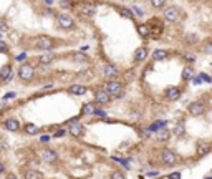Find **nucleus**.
<instances>
[{"label": "nucleus", "instance_id": "nucleus-21", "mask_svg": "<svg viewBox=\"0 0 212 179\" xmlns=\"http://www.w3.org/2000/svg\"><path fill=\"white\" fill-rule=\"evenodd\" d=\"M157 140H159V141H167V140H169V131H167L166 128L157 129Z\"/></svg>", "mask_w": 212, "mask_h": 179}, {"label": "nucleus", "instance_id": "nucleus-38", "mask_svg": "<svg viewBox=\"0 0 212 179\" xmlns=\"http://www.w3.org/2000/svg\"><path fill=\"white\" fill-rule=\"evenodd\" d=\"M63 134H65V131H63V129H60V131H56V133H55V138H60V136H63Z\"/></svg>", "mask_w": 212, "mask_h": 179}, {"label": "nucleus", "instance_id": "nucleus-26", "mask_svg": "<svg viewBox=\"0 0 212 179\" xmlns=\"http://www.w3.org/2000/svg\"><path fill=\"white\" fill-rule=\"evenodd\" d=\"M138 32H139L141 37H148L149 35V27L148 25H139L138 27Z\"/></svg>", "mask_w": 212, "mask_h": 179}, {"label": "nucleus", "instance_id": "nucleus-4", "mask_svg": "<svg viewBox=\"0 0 212 179\" xmlns=\"http://www.w3.org/2000/svg\"><path fill=\"white\" fill-rule=\"evenodd\" d=\"M164 18H166L167 22H178L181 18V12L178 7H167L166 10H164Z\"/></svg>", "mask_w": 212, "mask_h": 179}, {"label": "nucleus", "instance_id": "nucleus-37", "mask_svg": "<svg viewBox=\"0 0 212 179\" xmlns=\"http://www.w3.org/2000/svg\"><path fill=\"white\" fill-rule=\"evenodd\" d=\"M25 56H27L25 53H20L19 56H17V60H19V61H23V60H25Z\"/></svg>", "mask_w": 212, "mask_h": 179}, {"label": "nucleus", "instance_id": "nucleus-16", "mask_svg": "<svg viewBox=\"0 0 212 179\" xmlns=\"http://www.w3.org/2000/svg\"><path fill=\"white\" fill-rule=\"evenodd\" d=\"M5 128H7L8 131H19L20 129V124H19V121L17 119H7L5 121Z\"/></svg>", "mask_w": 212, "mask_h": 179}, {"label": "nucleus", "instance_id": "nucleus-44", "mask_svg": "<svg viewBox=\"0 0 212 179\" xmlns=\"http://www.w3.org/2000/svg\"><path fill=\"white\" fill-rule=\"evenodd\" d=\"M0 140H2V134H0Z\"/></svg>", "mask_w": 212, "mask_h": 179}, {"label": "nucleus", "instance_id": "nucleus-32", "mask_svg": "<svg viewBox=\"0 0 212 179\" xmlns=\"http://www.w3.org/2000/svg\"><path fill=\"white\" fill-rule=\"evenodd\" d=\"M182 76H184L186 80H189V78L192 76V70H191V68H184V73H182Z\"/></svg>", "mask_w": 212, "mask_h": 179}, {"label": "nucleus", "instance_id": "nucleus-36", "mask_svg": "<svg viewBox=\"0 0 212 179\" xmlns=\"http://www.w3.org/2000/svg\"><path fill=\"white\" fill-rule=\"evenodd\" d=\"M12 98H15V93H7L3 96V100H12Z\"/></svg>", "mask_w": 212, "mask_h": 179}, {"label": "nucleus", "instance_id": "nucleus-42", "mask_svg": "<svg viewBox=\"0 0 212 179\" xmlns=\"http://www.w3.org/2000/svg\"><path fill=\"white\" fill-rule=\"evenodd\" d=\"M42 2H45L46 5H53V0H42Z\"/></svg>", "mask_w": 212, "mask_h": 179}, {"label": "nucleus", "instance_id": "nucleus-15", "mask_svg": "<svg viewBox=\"0 0 212 179\" xmlns=\"http://www.w3.org/2000/svg\"><path fill=\"white\" fill-rule=\"evenodd\" d=\"M146 56H148V50H146L144 47L138 48L136 51H134V58H136V61H144Z\"/></svg>", "mask_w": 212, "mask_h": 179}, {"label": "nucleus", "instance_id": "nucleus-23", "mask_svg": "<svg viewBox=\"0 0 212 179\" xmlns=\"http://www.w3.org/2000/svg\"><path fill=\"white\" fill-rule=\"evenodd\" d=\"M25 131L28 133V134H37V133L40 131V128L37 124H32V123H27L25 124Z\"/></svg>", "mask_w": 212, "mask_h": 179}, {"label": "nucleus", "instance_id": "nucleus-3", "mask_svg": "<svg viewBox=\"0 0 212 179\" xmlns=\"http://www.w3.org/2000/svg\"><path fill=\"white\" fill-rule=\"evenodd\" d=\"M187 111H189L191 116H201V114H204V111H205V105L202 101H194V103L189 105Z\"/></svg>", "mask_w": 212, "mask_h": 179}, {"label": "nucleus", "instance_id": "nucleus-22", "mask_svg": "<svg viewBox=\"0 0 212 179\" xmlns=\"http://www.w3.org/2000/svg\"><path fill=\"white\" fill-rule=\"evenodd\" d=\"M152 58L154 60H166L167 58V51L166 50H156L152 53Z\"/></svg>", "mask_w": 212, "mask_h": 179}, {"label": "nucleus", "instance_id": "nucleus-34", "mask_svg": "<svg viewBox=\"0 0 212 179\" xmlns=\"http://www.w3.org/2000/svg\"><path fill=\"white\" fill-rule=\"evenodd\" d=\"M95 114H98V116H104V114H106V111H103V109L96 108V109H95Z\"/></svg>", "mask_w": 212, "mask_h": 179}, {"label": "nucleus", "instance_id": "nucleus-31", "mask_svg": "<svg viewBox=\"0 0 212 179\" xmlns=\"http://www.w3.org/2000/svg\"><path fill=\"white\" fill-rule=\"evenodd\" d=\"M111 179H126V177H125V174H123V172L114 171L113 174H111Z\"/></svg>", "mask_w": 212, "mask_h": 179}, {"label": "nucleus", "instance_id": "nucleus-17", "mask_svg": "<svg viewBox=\"0 0 212 179\" xmlns=\"http://www.w3.org/2000/svg\"><path fill=\"white\" fill-rule=\"evenodd\" d=\"M23 179H42V174L35 169H27L23 172Z\"/></svg>", "mask_w": 212, "mask_h": 179}, {"label": "nucleus", "instance_id": "nucleus-13", "mask_svg": "<svg viewBox=\"0 0 212 179\" xmlns=\"http://www.w3.org/2000/svg\"><path fill=\"white\" fill-rule=\"evenodd\" d=\"M179 96H181V90L179 88H169L167 90V93H166V98L171 101H176V100H179Z\"/></svg>", "mask_w": 212, "mask_h": 179}, {"label": "nucleus", "instance_id": "nucleus-41", "mask_svg": "<svg viewBox=\"0 0 212 179\" xmlns=\"http://www.w3.org/2000/svg\"><path fill=\"white\" fill-rule=\"evenodd\" d=\"M48 140H50V136H46V134H45V136H42V141H43V143H46Z\"/></svg>", "mask_w": 212, "mask_h": 179}, {"label": "nucleus", "instance_id": "nucleus-45", "mask_svg": "<svg viewBox=\"0 0 212 179\" xmlns=\"http://www.w3.org/2000/svg\"><path fill=\"white\" fill-rule=\"evenodd\" d=\"M207 179H210V177H207Z\"/></svg>", "mask_w": 212, "mask_h": 179}, {"label": "nucleus", "instance_id": "nucleus-5", "mask_svg": "<svg viewBox=\"0 0 212 179\" xmlns=\"http://www.w3.org/2000/svg\"><path fill=\"white\" fill-rule=\"evenodd\" d=\"M58 25H60L61 28H66V30H70V28L75 27V22L72 18V15L68 13H60L58 15Z\"/></svg>", "mask_w": 212, "mask_h": 179}, {"label": "nucleus", "instance_id": "nucleus-30", "mask_svg": "<svg viewBox=\"0 0 212 179\" xmlns=\"http://www.w3.org/2000/svg\"><path fill=\"white\" fill-rule=\"evenodd\" d=\"M60 5H61L63 8H72V7H73L72 0H61V2H60Z\"/></svg>", "mask_w": 212, "mask_h": 179}, {"label": "nucleus", "instance_id": "nucleus-1", "mask_svg": "<svg viewBox=\"0 0 212 179\" xmlns=\"http://www.w3.org/2000/svg\"><path fill=\"white\" fill-rule=\"evenodd\" d=\"M106 93H108L109 96L113 95V96H119L123 93V85L119 82H116V80H111V82L106 83Z\"/></svg>", "mask_w": 212, "mask_h": 179}, {"label": "nucleus", "instance_id": "nucleus-20", "mask_svg": "<svg viewBox=\"0 0 212 179\" xmlns=\"http://www.w3.org/2000/svg\"><path fill=\"white\" fill-rule=\"evenodd\" d=\"M118 12H119L121 17H125V18H128V20H133V18H134V15H133L131 10H128V8H125V7H119V8H118Z\"/></svg>", "mask_w": 212, "mask_h": 179}, {"label": "nucleus", "instance_id": "nucleus-43", "mask_svg": "<svg viewBox=\"0 0 212 179\" xmlns=\"http://www.w3.org/2000/svg\"><path fill=\"white\" fill-rule=\"evenodd\" d=\"M2 172H3V164L0 163V174H2Z\"/></svg>", "mask_w": 212, "mask_h": 179}, {"label": "nucleus", "instance_id": "nucleus-10", "mask_svg": "<svg viewBox=\"0 0 212 179\" xmlns=\"http://www.w3.org/2000/svg\"><path fill=\"white\" fill-rule=\"evenodd\" d=\"M95 98H96V103H99V105H106V103H109V100H111L109 95L106 93L104 90H98Z\"/></svg>", "mask_w": 212, "mask_h": 179}, {"label": "nucleus", "instance_id": "nucleus-6", "mask_svg": "<svg viewBox=\"0 0 212 179\" xmlns=\"http://www.w3.org/2000/svg\"><path fill=\"white\" fill-rule=\"evenodd\" d=\"M161 159L166 166H172V164H176V161H178V156H176L174 151H171V149H164L162 154H161Z\"/></svg>", "mask_w": 212, "mask_h": 179}, {"label": "nucleus", "instance_id": "nucleus-9", "mask_svg": "<svg viewBox=\"0 0 212 179\" xmlns=\"http://www.w3.org/2000/svg\"><path fill=\"white\" fill-rule=\"evenodd\" d=\"M78 13L80 15H86V17L95 15L96 13V7L93 3H81L80 8H78Z\"/></svg>", "mask_w": 212, "mask_h": 179}, {"label": "nucleus", "instance_id": "nucleus-25", "mask_svg": "<svg viewBox=\"0 0 212 179\" xmlns=\"http://www.w3.org/2000/svg\"><path fill=\"white\" fill-rule=\"evenodd\" d=\"M164 121H154L151 126H149V131H157V129H161V128H164Z\"/></svg>", "mask_w": 212, "mask_h": 179}, {"label": "nucleus", "instance_id": "nucleus-11", "mask_svg": "<svg viewBox=\"0 0 212 179\" xmlns=\"http://www.w3.org/2000/svg\"><path fill=\"white\" fill-rule=\"evenodd\" d=\"M104 75L108 78H114V76L119 75V71H118V68L113 65V63H106V65H104Z\"/></svg>", "mask_w": 212, "mask_h": 179}, {"label": "nucleus", "instance_id": "nucleus-8", "mask_svg": "<svg viewBox=\"0 0 212 179\" xmlns=\"http://www.w3.org/2000/svg\"><path fill=\"white\" fill-rule=\"evenodd\" d=\"M37 47L42 48V50H51L55 45H53V40L50 37L42 35V37H38V40H37Z\"/></svg>", "mask_w": 212, "mask_h": 179}, {"label": "nucleus", "instance_id": "nucleus-40", "mask_svg": "<svg viewBox=\"0 0 212 179\" xmlns=\"http://www.w3.org/2000/svg\"><path fill=\"white\" fill-rule=\"evenodd\" d=\"M201 76H196V78H194V83H196V85H201Z\"/></svg>", "mask_w": 212, "mask_h": 179}, {"label": "nucleus", "instance_id": "nucleus-14", "mask_svg": "<svg viewBox=\"0 0 212 179\" xmlns=\"http://www.w3.org/2000/svg\"><path fill=\"white\" fill-rule=\"evenodd\" d=\"M12 76V66L10 65H3L2 70H0V80L5 82V80H8Z\"/></svg>", "mask_w": 212, "mask_h": 179}, {"label": "nucleus", "instance_id": "nucleus-24", "mask_svg": "<svg viewBox=\"0 0 212 179\" xmlns=\"http://www.w3.org/2000/svg\"><path fill=\"white\" fill-rule=\"evenodd\" d=\"M95 109H96V106L93 105V103H86V105L83 106V113H86V114H95Z\"/></svg>", "mask_w": 212, "mask_h": 179}, {"label": "nucleus", "instance_id": "nucleus-27", "mask_svg": "<svg viewBox=\"0 0 212 179\" xmlns=\"http://www.w3.org/2000/svg\"><path fill=\"white\" fill-rule=\"evenodd\" d=\"M209 149H210V146L209 144H201V146L197 148V151H199V156H205L209 153Z\"/></svg>", "mask_w": 212, "mask_h": 179}, {"label": "nucleus", "instance_id": "nucleus-29", "mask_svg": "<svg viewBox=\"0 0 212 179\" xmlns=\"http://www.w3.org/2000/svg\"><path fill=\"white\" fill-rule=\"evenodd\" d=\"M164 3H166V0H151V5L154 8H161L164 7Z\"/></svg>", "mask_w": 212, "mask_h": 179}, {"label": "nucleus", "instance_id": "nucleus-28", "mask_svg": "<svg viewBox=\"0 0 212 179\" xmlns=\"http://www.w3.org/2000/svg\"><path fill=\"white\" fill-rule=\"evenodd\" d=\"M88 60V56L86 55H83V53H75L73 55V61H80V63H83V61H86Z\"/></svg>", "mask_w": 212, "mask_h": 179}, {"label": "nucleus", "instance_id": "nucleus-33", "mask_svg": "<svg viewBox=\"0 0 212 179\" xmlns=\"http://www.w3.org/2000/svg\"><path fill=\"white\" fill-rule=\"evenodd\" d=\"M204 51H205V53H210V51H212V47H210V40H207V42L204 43Z\"/></svg>", "mask_w": 212, "mask_h": 179}, {"label": "nucleus", "instance_id": "nucleus-12", "mask_svg": "<svg viewBox=\"0 0 212 179\" xmlns=\"http://www.w3.org/2000/svg\"><path fill=\"white\" fill-rule=\"evenodd\" d=\"M70 133H72L75 138L83 134V126H81V123H72L70 124Z\"/></svg>", "mask_w": 212, "mask_h": 179}, {"label": "nucleus", "instance_id": "nucleus-39", "mask_svg": "<svg viewBox=\"0 0 212 179\" xmlns=\"http://www.w3.org/2000/svg\"><path fill=\"white\" fill-rule=\"evenodd\" d=\"M0 30L7 32V30H8V27H7V25H5V24H3V22H2V24H0Z\"/></svg>", "mask_w": 212, "mask_h": 179}, {"label": "nucleus", "instance_id": "nucleus-19", "mask_svg": "<svg viewBox=\"0 0 212 179\" xmlns=\"http://www.w3.org/2000/svg\"><path fill=\"white\" fill-rule=\"evenodd\" d=\"M53 60H55V56H53V53H45V55H40L38 61L42 63V65H48V63H51Z\"/></svg>", "mask_w": 212, "mask_h": 179}, {"label": "nucleus", "instance_id": "nucleus-2", "mask_svg": "<svg viewBox=\"0 0 212 179\" xmlns=\"http://www.w3.org/2000/svg\"><path fill=\"white\" fill-rule=\"evenodd\" d=\"M33 75H35V70H33V66L32 65H22L20 66V70H19V76L23 80V82H30V80L33 78Z\"/></svg>", "mask_w": 212, "mask_h": 179}, {"label": "nucleus", "instance_id": "nucleus-35", "mask_svg": "<svg viewBox=\"0 0 212 179\" xmlns=\"http://www.w3.org/2000/svg\"><path fill=\"white\" fill-rule=\"evenodd\" d=\"M0 51H7V45H5V42H2V40H0Z\"/></svg>", "mask_w": 212, "mask_h": 179}, {"label": "nucleus", "instance_id": "nucleus-7", "mask_svg": "<svg viewBox=\"0 0 212 179\" xmlns=\"http://www.w3.org/2000/svg\"><path fill=\"white\" fill-rule=\"evenodd\" d=\"M40 158H42L45 163L51 164L58 159V154H56V151H53V149H42V151H40Z\"/></svg>", "mask_w": 212, "mask_h": 179}, {"label": "nucleus", "instance_id": "nucleus-18", "mask_svg": "<svg viewBox=\"0 0 212 179\" xmlns=\"http://www.w3.org/2000/svg\"><path fill=\"white\" fill-rule=\"evenodd\" d=\"M70 93H73V95H85L86 88L83 85H73V86H70Z\"/></svg>", "mask_w": 212, "mask_h": 179}]
</instances>
